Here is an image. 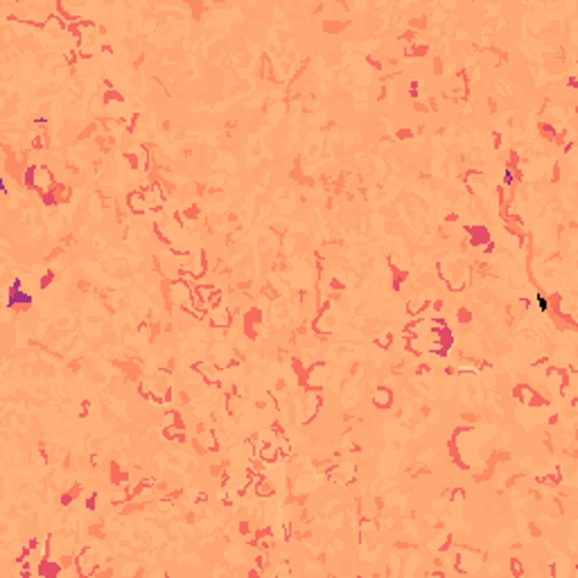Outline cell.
<instances>
[{
    "label": "cell",
    "mask_w": 578,
    "mask_h": 578,
    "mask_svg": "<svg viewBox=\"0 0 578 578\" xmlns=\"http://www.w3.org/2000/svg\"><path fill=\"white\" fill-rule=\"evenodd\" d=\"M28 181H30V186L36 188V190H39L41 194L50 192L52 188H55V176H52V172H50L45 165H34V167H30Z\"/></svg>",
    "instance_id": "cell-1"
},
{
    "label": "cell",
    "mask_w": 578,
    "mask_h": 578,
    "mask_svg": "<svg viewBox=\"0 0 578 578\" xmlns=\"http://www.w3.org/2000/svg\"><path fill=\"white\" fill-rule=\"evenodd\" d=\"M208 317H210V323H213L215 328H228V325H230V312L224 305L210 307Z\"/></svg>",
    "instance_id": "cell-2"
},
{
    "label": "cell",
    "mask_w": 578,
    "mask_h": 578,
    "mask_svg": "<svg viewBox=\"0 0 578 578\" xmlns=\"http://www.w3.org/2000/svg\"><path fill=\"white\" fill-rule=\"evenodd\" d=\"M143 194H145L147 203H149V208L161 206V201H163V190H161L159 183H149V186H145Z\"/></svg>",
    "instance_id": "cell-3"
},
{
    "label": "cell",
    "mask_w": 578,
    "mask_h": 578,
    "mask_svg": "<svg viewBox=\"0 0 578 578\" xmlns=\"http://www.w3.org/2000/svg\"><path fill=\"white\" fill-rule=\"evenodd\" d=\"M127 203H129L131 213H136V215H143L145 210L149 208V203H147V199H145L143 192H131L129 199H127Z\"/></svg>",
    "instance_id": "cell-4"
},
{
    "label": "cell",
    "mask_w": 578,
    "mask_h": 578,
    "mask_svg": "<svg viewBox=\"0 0 578 578\" xmlns=\"http://www.w3.org/2000/svg\"><path fill=\"white\" fill-rule=\"evenodd\" d=\"M77 562V569H80V574L82 576H91L93 571H95V560H93V556H91V551H84V554L80 556V560H75Z\"/></svg>",
    "instance_id": "cell-5"
},
{
    "label": "cell",
    "mask_w": 578,
    "mask_h": 578,
    "mask_svg": "<svg viewBox=\"0 0 578 578\" xmlns=\"http://www.w3.org/2000/svg\"><path fill=\"white\" fill-rule=\"evenodd\" d=\"M467 233H472V238H470L472 246H481L483 242L488 244V240H490V233H488V228H483V226H467Z\"/></svg>",
    "instance_id": "cell-6"
},
{
    "label": "cell",
    "mask_w": 578,
    "mask_h": 578,
    "mask_svg": "<svg viewBox=\"0 0 578 578\" xmlns=\"http://www.w3.org/2000/svg\"><path fill=\"white\" fill-rule=\"evenodd\" d=\"M278 456H280V452H278V448H276V445H271V443L262 445L260 452H257V459L265 461V463H273Z\"/></svg>",
    "instance_id": "cell-7"
},
{
    "label": "cell",
    "mask_w": 578,
    "mask_h": 578,
    "mask_svg": "<svg viewBox=\"0 0 578 578\" xmlns=\"http://www.w3.org/2000/svg\"><path fill=\"white\" fill-rule=\"evenodd\" d=\"M373 402H375V407H382V409L391 407V391H388V388H377Z\"/></svg>",
    "instance_id": "cell-8"
},
{
    "label": "cell",
    "mask_w": 578,
    "mask_h": 578,
    "mask_svg": "<svg viewBox=\"0 0 578 578\" xmlns=\"http://www.w3.org/2000/svg\"><path fill=\"white\" fill-rule=\"evenodd\" d=\"M255 492H257L260 497H269V495H273V483L265 481V479H260V481H257V486H255Z\"/></svg>",
    "instance_id": "cell-9"
},
{
    "label": "cell",
    "mask_w": 578,
    "mask_h": 578,
    "mask_svg": "<svg viewBox=\"0 0 578 578\" xmlns=\"http://www.w3.org/2000/svg\"><path fill=\"white\" fill-rule=\"evenodd\" d=\"M61 20H64V18H59V16H50V18L43 23V28L48 30V32H59V30H61Z\"/></svg>",
    "instance_id": "cell-10"
},
{
    "label": "cell",
    "mask_w": 578,
    "mask_h": 578,
    "mask_svg": "<svg viewBox=\"0 0 578 578\" xmlns=\"http://www.w3.org/2000/svg\"><path fill=\"white\" fill-rule=\"evenodd\" d=\"M276 448H278V452H280V454H285V456H289V454H292V445H289L287 440L282 438V434L278 436V443H276Z\"/></svg>",
    "instance_id": "cell-11"
},
{
    "label": "cell",
    "mask_w": 578,
    "mask_h": 578,
    "mask_svg": "<svg viewBox=\"0 0 578 578\" xmlns=\"http://www.w3.org/2000/svg\"><path fill=\"white\" fill-rule=\"evenodd\" d=\"M388 341H391V337H388V334H386V337H382V341L377 339V344H380L382 348H388Z\"/></svg>",
    "instance_id": "cell-12"
},
{
    "label": "cell",
    "mask_w": 578,
    "mask_h": 578,
    "mask_svg": "<svg viewBox=\"0 0 578 578\" xmlns=\"http://www.w3.org/2000/svg\"><path fill=\"white\" fill-rule=\"evenodd\" d=\"M513 569H515V574H519V562L517 560H513Z\"/></svg>",
    "instance_id": "cell-13"
}]
</instances>
